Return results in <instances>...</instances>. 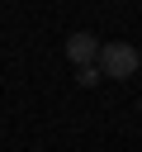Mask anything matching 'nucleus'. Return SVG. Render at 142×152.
<instances>
[{
  "instance_id": "nucleus-1",
  "label": "nucleus",
  "mask_w": 142,
  "mask_h": 152,
  "mask_svg": "<svg viewBox=\"0 0 142 152\" xmlns=\"http://www.w3.org/2000/svg\"><path fill=\"white\" fill-rule=\"evenodd\" d=\"M95 66H99V76H109V81H128V76H137L142 52H137L133 43H99Z\"/></svg>"
},
{
  "instance_id": "nucleus-2",
  "label": "nucleus",
  "mask_w": 142,
  "mask_h": 152,
  "mask_svg": "<svg viewBox=\"0 0 142 152\" xmlns=\"http://www.w3.org/2000/svg\"><path fill=\"white\" fill-rule=\"evenodd\" d=\"M95 52H99V38H95V33H85V28H80V33H71V38H66V62H71V66H90V62H95Z\"/></svg>"
},
{
  "instance_id": "nucleus-3",
  "label": "nucleus",
  "mask_w": 142,
  "mask_h": 152,
  "mask_svg": "<svg viewBox=\"0 0 142 152\" xmlns=\"http://www.w3.org/2000/svg\"><path fill=\"white\" fill-rule=\"evenodd\" d=\"M76 81H80V86H95V81H99V66H95V62H90V66H76Z\"/></svg>"
}]
</instances>
